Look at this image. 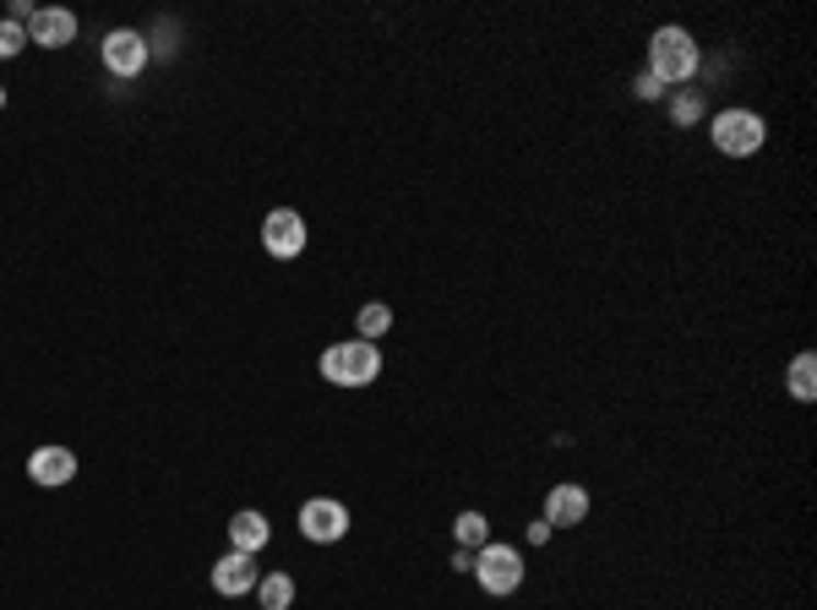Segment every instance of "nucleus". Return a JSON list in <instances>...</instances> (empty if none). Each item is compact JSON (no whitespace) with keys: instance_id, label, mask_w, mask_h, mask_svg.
<instances>
[{"instance_id":"14","label":"nucleus","mask_w":817,"mask_h":610,"mask_svg":"<svg viewBox=\"0 0 817 610\" xmlns=\"http://www.w3.org/2000/svg\"><path fill=\"white\" fill-rule=\"evenodd\" d=\"M453 534H458V551H486L490 545V518L486 512H458Z\"/></svg>"},{"instance_id":"11","label":"nucleus","mask_w":817,"mask_h":610,"mask_svg":"<svg viewBox=\"0 0 817 610\" xmlns=\"http://www.w3.org/2000/svg\"><path fill=\"white\" fill-rule=\"evenodd\" d=\"M268 540H273V523H268V512L246 507V512H235V518H229V545H235L240 556H257Z\"/></svg>"},{"instance_id":"8","label":"nucleus","mask_w":817,"mask_h":610,"mask_svg":"<svg viewBox=\"0 0 817 610\" xmlns=\"http://www.w3.org/2000/svg\"><path fill=\"white\" fill-rule=\"evenodd\" d=\"M71 38H77V16H71L66 5H44V11H33V22H27V44L66 49Z\"/></svg>"},{"instance_id":"9","label":"nucleus","mask_w":817,"mask_h":610,"mask_svg":"<svg viewBox=\"0 0 817 610\" xmlns=\"http://www.w3.org/2000/svg\"><path fill=\"white\" fill-rule=\"evenodd\" d=\"M589 518V490L583 485H551V496H545V523L551 529H572V523H583Z\"/></svg>"},{"instance_id":"19","label":"nucleus","mask_w":817,"mask_h":610,"mask_svg":"<svg viewBox=\"0 0 817 610\" xmlns=\"http://www.w3.org/2000/svg\"><path fill=\"white\" fill-rule=\"evenodd\" d=\"M638 99H665V82L644 71V77H638Z\"/></svg>"},{"instance_id":"15","label":"nucleus","mask_w":817,"mask_h":610,"mask_svg":"<svg viewBox=\"0 0 817 610\" xmlns=\"http://www.w3.org/2000/svg\"><path fill=\"white\" fill-rule=\"evenodd\" d=\"M295 600V578L290 573H268L262 578V610H290Z\"/></svg>"},{"instance_id":"4","label":"nucleus","mask_w":817,"mask_h":610,"mask_svg":"<svg viewBox=\"0 0 817 610\" xmlns=\"http://www.w3.org/2000/svg\"><path fill=\"white\" fill-rule=\"evenodd\" d=\"M763 121L752 115V110H725V115H714V148L730 152V158H747V152L763 148Z\"/></svg>"},{"instance_id":"20","label":"nucleus","mask_w":817,"mask_h":610,"mask_svg":"<svg viewBox=\"0 0 817 610\" xmlns=\"http://www.w3.org/2000/svg\"><path fill=\"white\" fill-rule=\"evenodd\" d=\"M545 540H551V523H545V518H540V523H534V529H529V545H545Z\"/></svg>"},{"instance_id":"2","label":"nucleus","mask_w":817,"mask_h":610,"mask_svg":"<svg viewBox=\"0 0 817 610\" xmlns=\"http://www.w3.org/2000/svg\"><path fill=\"white\" fill-rule=\"evenodd\" d=\"M649 77H659V82H692L697 77V44L686 27H659L649 38Z\"/></svg>"},{"instance_id":"10","label":"nucleus","mask_w":817,"mask_h":610,"mask_svg":"<svg viewBox=\"0 0 817 610\" xmlns=\"http://www.w3.org/2000/svg\"><path fill=\"white\" fill-rule=\"evenodd\" d=\"M213 589L218 595H251L257 589V556H240V551H229V556H218V567H213Z\"/></svg>"},{"instance_id":"3","label":"nucleus","mask_w":817,"mask_h":610,"mask_svg":"<svg viewBox=\"0 0 817 610\" xmlns=\"http://www.w3.org/2000/svg\"><path fill=\"white\" fill-rule=\"evenodd\" d=\"M475 578H480V589L486 595H512L518 584H523V551H512V545H486L480 556H475Z\"/></svg>"},{"instance_id":"1","label":"nucleus","mask_w":817,"mask_h":610,"mask_svg":"<svg viewBox=\"0 0 817 610\" xmlns=\"http://www.w3.org/2000/svg\"><path fill=\"white\" fill-rule=\"evenodd\" d=\"M322 376L332 387H365L382 376V349L365 343V338H349V343H332L322 354Z\"/></svg>"},{"instance_id":"7","label":"nucleus","mask_w":817,"mask_h":610,"mask_svg":"<svg viewBox=\"0 0 817 610\" xmlns=\"http://www.w3.org/2000/svg\"><path fill=\"white\" fill-rule=\"evenodd\" d=\"M262 246H268V257H279V262L300 257V251H306V218H300L295 207L268 213V218H262Z\"/></svg>"},{"instance_id":"6","label":"nucleus","mask_w":817,"mask_h":610,"mask_svg":"<svg viewBox=\"0 0 817 610\" xmlns=\"http://www.w3.org/2000/svg\"><path fill=\"white\" fill-rule=\"evenodd\" d=\"M148 60H154L148 33H137V27H115V33L104 38V66H110L115 77H137Z\"/></svg>"},{"instance_id":"18","label":"nucleus","mask_w":817,"mask_h":610,"mask_svg":"<svg viewBox=\"0 0 817 610\" xmlns=\"http://www.w3.org/2000/svg\"><path fill=\"white\" fill-rule=\"evenodd\" d=\"M697 115H703V93H681V99L670 104V121H676V126H692Z\"/></svg>"},{"instance_id":"16","label":"nucleus","mask_w":817,"mask_h":610,"mask_svg":"<svg viewBox=\"0 0 817 610\" xmlns=\"http://www.w3.org/2000/svg\"><path fill=\"white\" fill-rule=\"evenodd\" d=\"M387 327H393V310H387L382 301H371L365 310H360V338H365V343H376Z\"/></svg>"},{"instance_id":"21","label":"nucleus","mask_w":817,"mask_h":610,"mask_svg":"<svg viewBox=\"0 0 817 610\" xmlns=\"http://www.w3.org/2000/svg\"><path fill=\"white\" fill-rule=\"evenodd\" d=\"M0 104H5V88H0Z\"/></svg>"},{"instance_id":"12","label":"nucleus","mask_w":817,"mask_h":610,"mask_svg":"<svg viewBox=\"0 0 817 610\" xmlns=\"http://www.w3.org/2000/svg\"><path fill=\"white\" fill-rule=\"evenodd\" d=\"M27 474L38 485H66V479H77V453L71 448H38L27 458Z\"/></svg>"},{"instance_id":"13","label":"nucleus","mask_w":817,"mask_h":610,"mask_svg":"<svg viewBox=\"0 0 817 610\" xmlns=\"http://www.w3.org/2000/svg\"><path fill=\"white\" fill-rule=\"evenodd\" d=\"M785 387H791V398H796V404H813V398H817V360H813V354H796V360H791Z\"/></svg>"},{"instance_id":"5","label":"nucleus","mask_w":817,"mask_h":610,"mask_svg":"<svg viewBox=\"0 0 817 610\" xmlns=\"http://www.w3.org/2000/svg\"><path fill=\"white\" fill-rule=\"evenodd\" d=\"M300 534H306V540H317V545L343 540V534H349V507H343V501H332V496H311V501L300 507Z\"/></svg>"},{"instance_id":"17","label":"nucleus","mask_w":817,"mask_h":610,"mask_svg":"<svg viewBox=\"0 0 817 610\" xmlns=\"http://www.w3.org/2000/svg\"><path fill=\"white\" fill-rule=\"evenodd\" d=\"M22 44H27V27L22 22H0V60H11V55H22Z\"/></svg>"}]
</instances>
